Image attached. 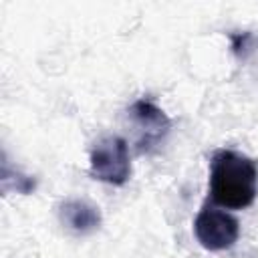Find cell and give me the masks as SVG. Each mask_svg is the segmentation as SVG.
<instances>
[{
	"mask_svg": "<svg viewBox=\"0 0 258 258\" xmlns=\"http://www.w3.org/2000/svg\"><path fill=\"white\" fill-rule=\"evenodd\" d=\"M230 42H232V52L238 58H246V54L250 50V42H252V32L250 30L230 32Z\"/></svg>",
	"mask_w": 258,
	"mask_h": 258,
	"instance_id": "obj_7",
	"label": "cell"
},
{
	"mask_svg": "<svg viewBox=\"0 0 258 258\" xmlns=\"http://www.w3.org/2000/svg\"><path fill=\"white\" fill-rule=\"evenodd\" d=\"M89 171L95 179L109 185H125L131 177V161L127 141L119 135L103 137L95 143L89 157Z\"/></svg>",
	"mask_w": 258,
	"mask_h": 258,
	"instance_id": "obj_2",
	"label": "cell"
},
{
	"mask_svg": "<svg viewBox=\"0 0 258 258\" xmlns=\"http://www.w3.org/2000/svg\"><path fill=\"white\" fill-rule=\"evenodd\" d=\"M58 218L62 226H67L75 234H91L99 230L103 218L97 206L87 200H64L58 206Z\"/></svg>",
	"mask_w": 258,
	"mask_h": 258,
	"instance_id": "obj_5",
	"label": "cell"
},
{
	"mask_svg": "<svg viewBox=\"0 0 258 258\" xmlns=\"http://www.w3.org/2000/svg\"><path fill=\"white\" fill-rule=\"evenodd\" d=\"M194 232L206 250L222 252L236 244L240 236V224L232 214L206 206L194 220Z\"/></svg>",
	"mask_w": 258,
	"mask_h": 258,
	"instance_id": "obj_3",
	"label": "cell"
},
{
	"mask_svg": "<svg viewBox=\"0 0 258 258\" xmlns=\"http://www.w3.org/2000/svg\"><path fill=\"white\" fill-rule=\"evenodd\" d=\"M2 191L4 194H32L36 187V179L22 173L20 169H12L8 159L2 161Z\"/></svg>",
	"mask_w": 258,
	"mask_h": 258,
	"instance_id": "obj_6",
	"label": "cell"
},
{
	"mask_svg": "<svg viewBox=\"0 0 258 258\" xmlns=\"http://www.w3.org/2000/svg\"><path fill=\"white\" fill-rule=\"evenodd\" d=\"M258 194L256 163L232 149H218L210 161V196L228 210L248 208Z\"/></svg>",
	"mask_w": 258,
	"mask_h": 258,
	"instance_id": "obj_1",
	"label": "cell"
},
{
	"mask_svg": "<svg viewBox=\"0 0 258 258\" xmlns=\"http://www.w3.org/2000/svg\"><path fill=\"white\" fill-rule=\"evenodd\" d=\"M129 115L139 129V151H149L167 133L171 121L163 109L149 99H137L129 107Z\"/></svg>",
	"mask_w": 258,
	"mask_h": 258,
	"instance_id": "obj_4",
	"label": "cell"
}]
</instances>
